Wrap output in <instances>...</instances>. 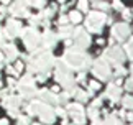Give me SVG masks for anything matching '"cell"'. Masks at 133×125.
I'll return each mask as SVG.
<instances>
[{
	"label": "cell",
	"mask_w": 133,
	"mask_h": 125,
	"mask_svg": "<svg viewBox=\"0 0 133 125\" xmlns=\"http://www.w3.org/2000/svg\"><path fill=\"white\" fill-rule=\"evenodd\" d=\"M23 41H25V45H26V48L33 49L35 46L38 45L39 36H38V33H36L35 30L28 28V30H25V31H23Z\"/></svg>",
	"instance_id": "6da1fadb"
},
{
	"label": "cell",
	"mask_w": 133,
	"mask_h": 125,
	"mask_svg": "<svg viewBox=\"0 0 133 125\" xmlns=\"http://www.w3.org/2000/svg\"><path fill=\"white\" fill-rule=\"evenodd\" d=\"M20 31H22L20 23L15 22V20H10V22L7 23V27H5V36H8V38H15V36H18Z\"/></svg>",
	"instance_id": "7a4b0ae2"
},
{
	"label": "cell",
	"mask_w": 133,
	"mask_h": 125,
	"mask_svg": "<svg viewBox=\"0 0 133 125\" xmlns=\"http://www.w3.org/2000/svg\"><path fill=\"white\" fill-rule=\"evenodd\" d=\"M102 22H104V15H100V13H92V15H90V18L87 20V25H89V28H90V30L99 31Z\"/></svg>",
	"instance_id": "3957f363"
},
{
	"label": "cell",
	"mask_w": 133,
	"mask_h": 125,
	"mask_svg": "<svg viewBox=\"0 0 133 125\" xmlns=\"http://www.w3.org/2000/svg\"><path fill=\"white\" fill-rule=\"evenodd\" d=\"M17 54H18V51L17 48H15L13 45H8V46H5V58H7L8 61H12L17 58Z\"/></svg>",
	"instance_id": "277c9868"
},
{
	"label": "cell",
	"mask_w": 133,
	"mask_h": 125,
	"mask_svg": "<svg viewBox=\"0 0 133 125\" xmlns=\"http://www.w3.org/2000/svg\"><path fill=\"white\" fill-rule=\"evenodd\" d=\"M77 36H79V43L81 45H84V46H87L89 45V36L85 35V33H82V31H77Z\"/></svg>",
	"instance_id": "5b68a950"
},
{
	"label": "cell",
	"mask_w": 133,
	"mask_h": 125,
	"mask_svg": "<svg viewBox=\"0 0 133 125\" xmlns=\"http://www.w3.org/2000/svg\"><path fill=\"white\" fill-rule=\"evenodd\" d=\"M12 13H15V15H26V12H25V8L22 7V5H18V3H15V5H13V8H12Z\"/></svg>",
	"instance_id": "8992f818"
},
{
	"label": "cell",
	"mask_w": 133,
	"mask_h": 125,
	"mask_svg": "<svg viewBox=\"0 0 133 125\" xmlns=\"http://www.w3.org/2000/svg\"><path fill=\"white\" fill-rule=\"evenodd\" d=\"M71 20H72V22H79V20H81V15L77 12H72V13H71Z\"/></svg>",
	"instance_id": "52a82bcc"
},
{
	"label": "cell",
	"mask_w": 133,
	"mask_h": 125,
	"mask_svg": "<svg viewBox=\"0 0 133 125\" xmlns=\"http://www.w3.org/2000/svg\"><path fill=\"white\" fill-rule=\"evenodd\" d=\"M79 8L85 10V8H87V2H85V0H81V2H79Z\"/></svg>",
	"instance_id": "ba28073f"
},
{
	"label": "cell",
	"mask_w": 133,
	"mask_h": 125,
	"mask_svg": "<svg viewBox=\"0 0 133 125\" xmlns=\"http://www.w3.org/2000/svg\"><path fill=\"white\" fill-rule=\"evenodd\" d=\"M22 67H23V66H22V63H17V64H15V69H13V71H15V72H20V71H22Z\"/></svg>",
	"instance_id": "9c48e42d"
},
{
	"label": "cell",
	"mask_w": 133,
	"mask_h": 125,
	"mask_svg": "<svg viewBox=\"0 0 133 125\" xmlns=\"http://www.w3.org/2000/svg\"><path fill=\"white\" fill-rule=\"evenodd\" d=\"M18 120H20V125H28V120L25 117H18Z\"/></svg>",
	"instance_id": "30bf717a"
},
{
	"label": "cell",
	"mask_w": 133,
	"mask_h": 125,
	"mask_svg": "<svg viewBox=\"0 0 133 125\" xmlns=\"http://www.w3.org/2000/svg\"><path fill=\"white\" fill-rule=\"evenodd\" d=\"M0 125H8V120L7 118H2V120H0Z\"/></svg>",
	"instance_id": "8fae6325"
},
{
	"label": "cell",
	"mask_w": 133,
	"mask_h": 125,
	"mask_svg": "<svg viewBox=\"0 0 133 125\" xmlns=\"http://www.w3.org/2000/svg\"><path fill=\"white\" fill-rule=\"evenodd\" d=\"M90 87H92V89H99V84H97V82H92Z\"/></svg>",
	"instance_id": "7c38bea8"
},
{
	"label": "cell",
	"mask_w": 133,
	"mask_h": 125,
	"mask_svg": "<svg viewBox=\"0 0 133 125\" xmlns=\"http://www.w3.org/2000/svg\"><path fill=\"white\" fill-rule=\"evenodd\" d=\"M2 63H3V54L0 53V66H2Z\"/></svg>",
	"instance_id": "4fadbf2b"
},
{
	"label": "cell",
	"mask_w": 133,
	"mask_h": 125,
	"mask_svg": "<svg viewBox=\"0 0 133 125\" xmlns=\"http://www.w3.org/2000/svg\"><path fill=\"white\" fill-rule=\"evenodd\" d=\"M0 45H2V31H0Z\"/></svg>",
	"instance_id": "5bb4252c"
},
{
	"label": "cell",
	"mask_w": 133,
	"mask_h": 125,
	"mask_svg": "<svg viewBox=\"0 0 133 125\" xmlns=\"http://www.w3.org/2000/svg\"><path fill=\"white\" fill-rule=\"evenodd\" d=\"M2 2H3V3H8V2H10V0H2Z\"/></svg>",
	"instance_id": "9a60e30c"
}]
</instances>
